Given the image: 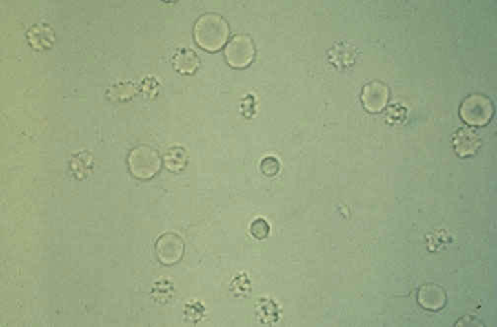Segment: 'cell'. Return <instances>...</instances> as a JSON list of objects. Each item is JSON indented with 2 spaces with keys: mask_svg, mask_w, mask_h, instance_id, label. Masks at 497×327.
Returning <instances> with one entry per match:
<instances>
[{
  "mask_svg": "<svg viewBox=\"0 0 497 327\" xmlns=\"http://www.w3.org/2000/svg\"><path fill=\"white\" fill-rule=\"evenodd\" d=\"M156 249L161 262L172 264L180 260L184 251V244L178 235L168 233L159 238Z\"/></svg>",
  "mask_w": 497,
  "mask_h": 327,
  "instance_id": "cell-4",
  "label": "cell"
},
{
  "mask_svg": "<svg viewBox=\"0 0 497 327\" xmlns=\"http://www.w3.org/2000/svg\"><path fill=\"white\" fill-rule=\"evenodd\" d=\"M27 40L34 49L47 50L54 45L56 35L49 25L35 24L27 32Z\"/></svg>",
  "mask_w": 497,
  "mask_h": 327,
  "instance_id": "cell-5",
  "label": "cell"
},
{
  "mask_svg": "<svg viewBox=\"0 0 497 327\" xmlns=\"http://www.w3.org/2000/svg\"><path fill=\"white\" fill-rule=\"evenodd\" d=\"M229 34L227 21L216 13H205L194 23V41L206 52H215L222 49L228 41Z\"/></svg>",
  "mask_w": 497,
  "mask_h": 327,
  "instance_id": "cell-1",
  "label": "cell"
},
{
  "mask_svg": "<svg viewBox=\"0 0 497 327\" xmlns=\"http://www.w3.org/2000/svg\"><path fill=\"white\" fill-rule=\"evenodd\" d=\"M250 231H251L252 235L256 238V239H265L270 233L269 224L267 223V221L263 220V218L256 219V220L251 224Z\"/></svg>",
  "mask_w": 497,
  "mask_h": 327,
  "instance_id": "cell-8",
  "label": "cell"
},
{
  "mask_svg": "<svg viewBox=\"0 0 497 327\" xmlns=\"http://www.w3.org/2000/svg\"><path fill=\"white\" fill-rule=\"evenodd\" d=\"M255 54V43L249 36L243 34L233 36L224 50V56L229 65L237 70L249 66Z\"/></svg>",
  "mask_w": 497,
  "mask_h": 327,
  "instance_id": "cell-3",
  "label": "cell"
},
{
  "mask_svg": "<svg viewBox=\"0 0 497 327\" xmlns=\"http://www.w3.org/2000/svg\"><path fill=\"white\" fill-rule=\"evenodd\" d=\"M165 166L172 171L182 170L187 164V153L182 147H174L167 151L164 157Z\"/></svg>",
  "mask_w": 497,
  "mask_h": 327,
  "instance_id": "cell-7",
  "label": "cell"
},
{
  "mask_svg": "<svg viewBox=\"0 0 497 327\" xmlns=\"http://www.w3.org/2000/svg\"><path fill=\"white\" fill-rule=\"evenodd\" d=\"M279 169H281V165L274 157L265 158L261 163V171H263V175L267 176V177H274L277 175Z\"/></svg>",
  "mask_w": 497,
  "mask_h": 327,
  "instance_id": "cell-9",
  "label": "cell"
},
{
  "mask_svg": "<svg viewBox=\"0 0 497 327\" xmlns=\"http://www.w3.org/2000/svg\"><path fill=\"white\" fill-rule=\"evenodd\" d=\"M173 65L182 74H192L198 70L199 59L194 50L181 49L173 57Z\"/></svg>",
  "mask_w": 497,
  "mask_h": 327,
  "instance_id": "cell-6",
  "label": "cell"
},
{
  "mask_svg": "<svg viewBox=\"0 0 497 327\" xmlns=\"http://www.w3.org/2000/svg\"><path fill=\"white\" fill-rule=\"evenodd\" d=\"M128 166L135 178L148 180L159 171L161 159L157 151L150 146H139L130 152Z\"/></svg>",
  "mask_w": 497,
  "mask_h": 327,
  "instance_id": "cell-2",
  "label": "cell"
}]
</instances>
